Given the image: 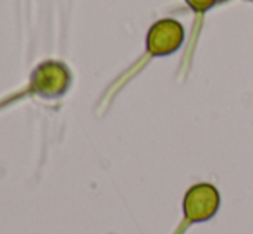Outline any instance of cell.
<instances>
[{
    "label": "cell",
    "mask_w": 253,
    "mask_h": 234,
    "mask_svg": "<svg viewBox=\"0 0 253 234\" xmlns=\"http://www.w3.org/2000/svg\"><path fill=\"white\" fill-rule=\"evenodd\" d=\"M220 208V193L212 183H197L186 190L181 203L183 217L172 234H186L195 224L212 221Z\"/></svg>",
    "instance_id": "obj_1"
},
{
    "label": "cell",
    "mask_w": 253,
    "mask_h": 234,
    "mask_svg": "<svg viewBox=\"0 0 253 234\" xmlns=\"http://www.w3.org/2000/svg\"><path fill=\"white\" fill-rule=\"evenodd\" d=\"M186 30L183 23L172 17H164L153 23L147 33V52L145 60L153 57H167L183 47Z\"/></svg>",
    "instance_id": "obj_2"
},
{
    "label": "cell",
    "mask_w": 253,
    "mask_h": 234,
    "mask_svg": "<svg viewBox=\"0 0 253 234\" xmlns=\"http://www.w3.org/2000/svg\"><path fill=\"white\" fill-rule=\"evenodd\" d=\"M71 74L62 62H43L33 71L30 90L42 98H59L69 90Z\"/></svg>",
    "instance_id": "obj_3"
},
{
    "label": "cell",
    "mask_w": 253,
    "mask_h": 234,
    "mask_svg": "<svg viewBox=\"0 0 253 234\" xmlns=\"http://www.w3.org/2000/svg\"><path fill=\"white\" fill-rule=\"evenodd\" d=\"M186 5L193 10L197 16H203L205 12H209L219 0H184Z\"/></svg>",
    "instance_id": "obj_4"
},
{
    "label": "cell",
    "mask_w": 253,
    "mask_h": 234,
    "mask_svg": "<svg viewBox=\"0 0 253 234\" xmlns=\"http://www.w3.org/2000/svg\"><path fill=\"white\" fill-rule=\"evenodd\" d=\"M247 2H253V0H247Z\"/></svg>",
    "instance_id": "obj_5"
}]
</instances>
